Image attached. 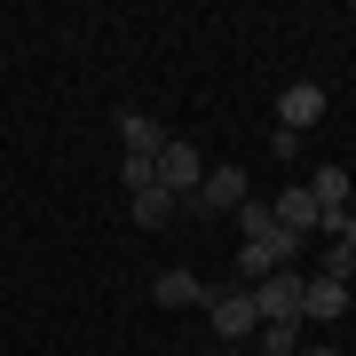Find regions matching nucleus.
I'll return each instance as SVG.
<instances>
[{
	"label": "nucleus",
	"instance_id": "dca6fc26",
	"mask_svg": "<svg viewBox=\"0 0 356 356\" xmlns=\"http://www.w3.org/2000/svg\"><path fill=\"white\" fill-rule=\"evenodd\" d=\"M206 356H229V348H222V341H214V348H206Z\"/></svg>",
	"mask_w": 356,
	"mask_h": 356
},
{
	"label": "nucleus",
	"instance_id": "9d476101",
	"mask_svg": "<svg viewBox=\"0 0 356 356\" xmlns=\"http://www.w3.org/2000/svg\"><path fill=\"white\" fill-rule=\"evenodd\" d=\"M127 214H135L143 229H166V222H175V214H182V198H166V191H159V182H151V191H135V198H127Z\"/></svg>",
	"mask_w": 356,
	"mask_h": 356
},
{
	"label": "nucleus",
	"instance_id": "423d86ee",
	"mask_svg": "<svg viewBox=\"0 0 356 356\" xmlns=\"http://www.w3.org/2000/svg\"><path fill=\"white\" fill-rule=\"evenodd\" d=\"M317 119H325V88H309V79H301V88L277 95V127H285V135H309Z\"/></svg>",
	"mask_w": 356,
	"mask_h": 356
},
{
	"label": "nucleus",
	"instance_id": "6e6552de",
	"mask_svg": "<svg viewBox=\"0 0 356 356\" xmlns=\"http://www.w3.org/2000/svg\"><path fill=\"white\" fill-rule=\"evenodd\" d=\"M119 143H127V159H159L166 151V127L151 111H119Z\"/></svg>",
	"mask_w": 356,
	"mask_h": 356
},
{
	"label": "nucleus",
	"instance_id": "9b49d317",
	"mask_svg": "<svg viewBox=\"0 0 356 356\" xmlns=\"http://www.w3.org/2000/svg\"><path fill=\"white\" fill-rule=\"evenodd\" d=\"M269 214H277L293 238H317V198H309V191H285L277 206H269Z\"/></svg>",
	"mask_w": 356,
	"mask_h": 356
},
{
	"label": "nucleus",
	"instance_id": "f257e3e1",
	"mask_svg": "<svg viewBox=\"0 0 356 356\" xmlns=\"http://www.w3.org/2000/svg\"><path fill=\"white\" fill-rule=\"evenodd\" d=\"M238 222H245V245H238V277H245V285H261L269 269H293V261H301V245H309V238H293L269 206H254V198L238 206Z\"/></svg>",
	"mask_w": 356,
	"mask_h": 356
},
{
	"label": "nucleus",
	"instance_id": "1a4fd4ad",
	"mask_svg": "<svg viewBox=\"0 0 356 356\" xmlns=\"http://www.w3.org/2000/svg\"><path fill=\"white\" fill-rule=\"evenodd\" d=\"M301 341H309L301 317H261V325H254V348H261V356H301Z\"/></svg>",
	"mask_w": 356,
	"mask_h": 356
},
{
	"label": "nucleus",
	"instance_id": "f8f14e48",
	"mask_svg": "<svg viewBox=\"0 0 356 356\" xmlns=\"http://www.w3.org/2000/svg\"><path fill=\"white\" fill-rule=\"evenodd\" d=\"M317 277H341V285L356 277V261H348V245H341V238H332V245H325V261H317Z\"/></svg>",
	"mask_w": 356,
	"mask_h": 356
},
{
	"label": "nucleus",
	"instance_id": "0eeeda50",
	"mask_svg": "<svg viewBox=\"0 0 356 356\" xmlns=\"http://www.w3.org/2000/svg\"><path fill=\"white\" fill-rule=\"evenodd\" d=\"M151 301H159V309H206L214 293H206L191 269H159V277H151Z\"/></svg>",
	"mask_w": 356,
	"mask_h": 356
},
{
	"label": "nucleus",
	"instance_id": "7ed1b4c3",
	"mask_svg": "<svg viewBox=\"0 0 356 356\" xmlns=\"http://www.w3.org/2000/svg\"><path fill=\"white\" fill-rule=\"evenodd\" d=\"M198 182H206V159H198V143H175V135H166V151H159V191L191 206V191H198Z\"/></svg>",
	"mask_w": 356,
	"mask_h": 356
},
{
	"label": "nucleus",
	"instance_id": "2eb2a0df",
	"mask_svg": "<svg viewBox=\"0 0 356 356\" xmlns=\"http://www.w3.org/2000/svg\"><path fill=\"white\" fill-rule=\"evenodd\" d=\"M348 214H356V182H348Z\"/></svg>",
	"mask_w": 356,
	"mask_h": 356
},
{
	"label": "nucleus",
	"instance_id": "39448f33",
	"mask_svg": "<svg viewBox=\"0 0 356 356\" xmlns=\"http://www.w3.org/2000/svg\"><path fill=\"white\" fill-rule=\"evenodd\" d=\"M301 293H309L301 269H269V277L254 285V309L261 317H301Z\"/></svg>",
	"mask_w": 356,
	"mask_h": 356
},
{
	"label": "nucleus",
	"instance_id": "f03ea898",
	"mask_svg": "<svg viewBox=\"0 0 356 356\" xmlns=\"http://www.w3.org/2000/svg\"><path fill=\"white\" fill-rule=\"evenodd\" d=\"M245 206V166H206V182L191 191L182 214H238Z\"/></svg>",
	"mask_w": 356,
	"mask_h": 356
},
{
	"label": "nucleus",
	"instance_id": "20e7f679",
	"mask_svg": "<svg viewBox=\"0 0 356 356\" xmlns=\"http://www.w3.org/2000/svg\"><path fill=\"white\" fill-rule=\"evenodd\" d=\"M206 317H214V341H245V332L261 325V309H254V285H238V293H214V301H206Z\"/></svg>",
	"mask_w": 356,
	"mask_h": 356
},
{
	"label": "nucleus",
	"instance_id": "4468645a",
	"mask_svg": "<svg viewBox=\"0 0 356 356\" xmlns=\"http://www.w3.org/2000/svg\"><path fill=\"white\" fill-rule=\"evenodd\" d=\"M301 356H341V348H325V341H301Z\"/></svg>",
	"mask_w": 356,
	"mask_h": 356
},
{
	"label": "nucleus",
	"instance_id": "ddd939ff",
	"mask_svg": "<svg viewBox=\"0 0 356 356\" xmlns=\"http://www.w3.org/2000/svg\"><path fill=\"white\" fill-rule=\"evenodd\" d=\"M119 175H127V198H135V191H151V182H159V159H127Z\"/></svg>",
	"mask_w": 356,
	"mask_h": 356
}]
</instances>
